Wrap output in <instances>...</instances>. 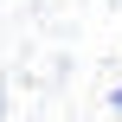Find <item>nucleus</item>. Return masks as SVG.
I'll return each mask as SVG.
<instances>
[{
  "mask_svg": "<svg viewBox=\"0 0 122 122\" xmlns=\"http://www.w3.org/2000/svg\"><path fill=\"white\" fill-rule=\"evenodd\" d=\"M116 109H122V90H116Z\"/></svg>",
  "mask_w": 122,
  "mask_h": 122,
  "instance_id": "f257e3e1",
  "label": "nucleus"
}]
</instances>
